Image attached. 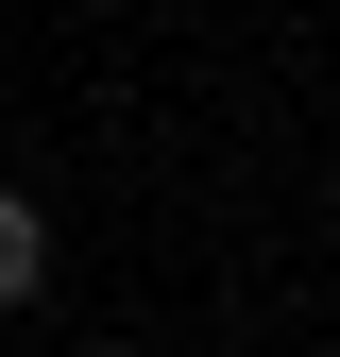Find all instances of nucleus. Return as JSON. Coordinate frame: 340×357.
<instances>
[{
  "instance_id": "nucleus-1",
  "label": "nucleus",
  "mask_w": 340,
  "mask_h": 357,
  "mask_svg": "<svg viewBox=\"0 0 340 357\" xmlns=\"http://www.w3.org/2000/svg\"><path fill=\"white\" fill-rule=\"evenodd\" d=\"M52 289V221H34V188H0V306Z\"/></svg>"
},
{
  "instance_id": "nucleus-2",
  "label": "nucleus",
  "mask_w": 340,
  "mask_h": 357,
  "mask_svg": "<svg viewBox=\"0 0 340 357\" xmlns=\"http://www.w3.org/2000/svg\"><path fill=\"white\" fill-rule=\"evenodd\" d=\"M102 357H119V340H102Z\"/></svg>"
}]
</instances>
